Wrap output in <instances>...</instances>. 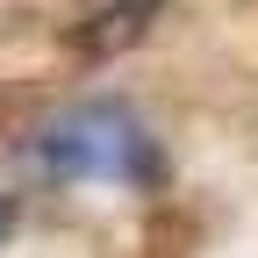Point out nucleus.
<instances>
[{"label": "nucleus", "instance_id": "nucleus-2", "mask_svg": "<svg viewBox=\"0 0 258 258\" xmlns=\"http://www.w3.org/2000/svg\"><path fill=\"white\" fill-rule=\"evenodd\" d=\"M0 237H8V208H0Z\"/></svg>", "mask_w": 258, "mask_h": 258}, {"label": "nucleus", "instance_id": "nucleus-1", "mask_svg": "<svg viewBox=\"0 0 258 258\" xmlns=\"http://www.w3.org/2000/svg\"><path fill=\"white\" fill-rule=\"evenodd\" d=\"M36 151H43V165L57 179H115V186H151L158 179V151L137 129V115H122V108L57 115L36 137Z\"/></svg>", "mask_w": 258, "mask_h": 258}]
</instances>
